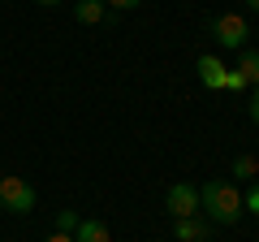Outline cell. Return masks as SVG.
I'll use <instances>...</instances> for the list:
<instances>
[{"label":"cell","mask_w":259,"mask_h":242,"mask_svg":"<svg viewBox=\"0 0 259 242\" xmlns=\"http://www.w3.org/2000/svg\"><path fill=\"white\" fill-rule=\"evenodd\" d=\"M74 229H78V212H74V208L56 212V233H74Z\"/></svg>","instance_id":"obj_11"},{"label":"cell","mask_w":259,"mask_h":242,"mask_svg":"<svg viewBox=\"0 0 259 242\" xmlns=\"http://www.w3.org/2000/svg\"><path fill=\"white\" fill-rule=\"evenodd\" d=\"M74 242H112V233H108V225H104V221H78Z\"/></svg>","instance_id":"obj_8"},{"label":"cell","mask_w":259,"mask_h":242,"mask_svg":"<svg viewBox=\"0 0 259 242\" xmlns=\"http://www.w3.org/2000/svg\"><path fill=\"white\" fill-rule=\"evenodd\" d=\"M194 69H199V83H203V87H212V91H221V87H225V65L216 61L212 52L199 56V61H194Z\"/></svg>","instance_id":"obj_6"},{"label":"cell","mask_w":259,"mask_h":242,"mask_svg":"<svg viewBox=\"0 0 259 242\" xmlns=\"http://www.w3.org/2000/svg\"><path fill=\"white\" fill-rule=\"evenodd\" d=\"M199 212L216 225H233L242 216V190L233 182H207L199 186Z\"/></svg>","instance_id":"obj_1"},{"label":"cell","mask_w":259,"mask_h":242,"mask_svg":"<svg viewBox=\"0 0 259 242\" xmlns=\"http://www.w3.org/2000/svg\"><path fill=\"white\" fill-rule=\"evenodd\" d=\"M164 208L173 212V221H182V216H199V190L190 186V182H173L164 195Z\"/></svg>","instance_id":"obj_4"},{"label":"cell","mask_w":259,"mask_h":242,"mask_svg":"<svg viewBox=\"0 0 259 242\" xmlns=\"http://www.w3.org/2000/svg\"><path fill=\"white\" fill-rule=\"evenodd\" d=\"M173 238L177 242H207V238H212V221L182 216V221H173Z\"/></svg>","instance_id":"obj_5"},{"label":"cell","mask_w":259,"mask_h":242,"mask_svg":"<svg viewBox=\"0 0 259 242\" xmlns=\"http://www.w3.org/2000/svg\"><path fill=\"white\" fill-rule=\"evenodd\" d=\"M229 173L238 177V182H255V173H259V160H255V156H238Z\"/></svg>","instance_id":"obj_10"},{"label":"cell","mask_w":259,"mask_h":242,"mask_svg":"<svg viewBox=\"0 0 259 242\" xmlns=\"http://www.w3.org/2000/svg\"><path fill=\"white\" fill-rule=\"evenodd\" d=\"M48 242H74V233H52Z\"/></svg>","instance_id":"obj_16"},{"label":"cell","mask_w":259,"mask_h":242,"mask_svg":"<svg viewBox=\"0 0 259 242\" xmlns=\"http://www.w3.org/2000/svg\"><path fill=\"white\" fill-rule=\"evenodd\" d=\"M39 5H61V0H39Z\"/></svg>","instance_id":"obj_18"},{"label":"cell","mask_w":259,"mask_h":242,"mask_svg":"<svg viewBox=\"0 0 259 242\" xmlns=\"http://www.w3.org/2000/svg\"><path fill=\"white\" fill-rule=\"evenodd\" d=\"M238 74L246 78V87H250V83L259 87V48H242V56H238Z\"/></svg>","instance_id":"obj_9"},{"label":"cell","mask_w":259,"mask_h":242,"mask_svg":"<svg viewBox=\"0 0 259 242\" xmlns=\"http://www.w3.org/2000/svg\"><path fill=\"white\" fill-rule=\"evenodd\" d=\"M104 13H108V5H104V0H74V18L82 22V26H100Z\"/></svg>","instance_id":"obj_7"},{"label":"cell","mask_w":259,"mask_h":242,"mask_svg":"<svg viewBox=\"0 0 259 242\" xmlns=\"http://www.w3.org/2000/svg\"><path fill=\"white\" fill-rule=\"evenodd\" d=\"M246 108H250V121H255V126H259V87H255V91H250V104H246Z\"/></svg>","instance_id":"obj_14"},{"label":"cell","mask_w":259,"mask_h":242,"mask_svg":"<svg viewBox=\"0 0 259 242\" xmlns=\"http://www.w3.org/2000/svg\"><path fill=\"white\" fill-rule=\"evenodd\" d=\"M104 5H112V9H139L143 0H104Z\"/></svg>","instance_id":"obj_15"},{"label":"cell","mask_w":259,"mask_h":242,"mask_svg":"<svg viewBox=\"0 0 259 242\" xmlns=\"http://www.w3.org/2000/svg\"><path fill=\"white\" fill-rule=\"evenodd\" d=\"M0 204L9 208V212L26 216V212H35L39 195H35V186H30L26 177H18V173H5V177H0Z\"/></svg>","instance_id":"obj_2"},{"label":"cell","mask_w":259,"mask_h":242,"mask_svg":"<svg viewBox=\"0 0 259 242\" xmlns=\"http://www.w3.org/2000/svg\"><path fill=\"white\" fill-rule=\"evenodd\" d=\"M242 212H250V216H259V186H250L246 195H242Z\"/></svg>","instance_id":"obj_12"},{"label":"cell","mask_w":259,"mask_h":242,"mask_svg":"<svg viewBox=\"0 0 259 242\" xmlns=\"http://www.w3.org/2000/svg\"><path fill=\"white\" fill-rule=\"evenodd\" d=\"M0 177H5V169H0Z\"/></svg>","instance_id":"obj_19"},{"label":"cell","mask_w":259,"mask_h":242,"mask_svg":"<svg viewBox=\"0 0 259 242\" xmlns=\"http://www.w3.org/2000/svg\"><path fill=\"white\" fill-rule=\"evenodd\" d=\"M225 91H246V78L238 69H225Z\"/></svg>","instance_id":"obj_13"},{"label":"cell","mask_w":259,"mask_h":242,"mask_svg":"<svg viewBox=\"0 0 259 242\" xmlns=\"http://www.w3.org/2000/svg\"><path fill=\"white\" fill-rule=\"evenodd\" d=\"M212 35H216V44H221V48H238V52H242L250 26H246L242 13H221V18H212Z\"/></svg>","instance_id":"obj_3"},{"label":"cell","mask_w":259,"mask_h":242,"mask_svg":"<svg viewBox=\"0 0 259 242\" xmlns=\"http://www.w3.org/2000/svg\"><path fill=\"white\" fill-rule=\"evenodd\" d=\"M246 5H250V9H255V13H259V0H246Z\"/></svg>","instance_id":"obj_17"}]
</instances>
